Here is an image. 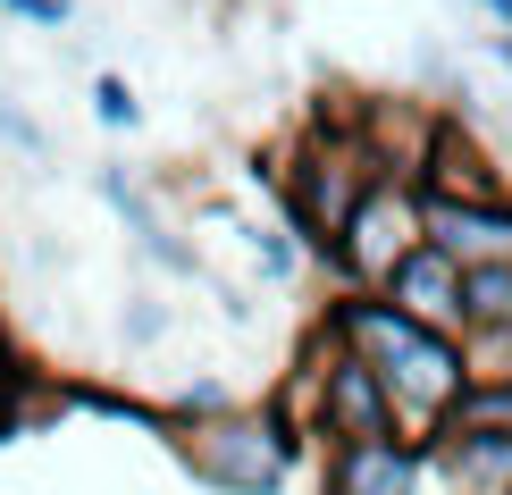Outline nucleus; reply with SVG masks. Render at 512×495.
Masks as SVG:
<instances>
[{
    "label": "nucleus",
    "instance_id": "nucleus-9",
    "mask_svg": "<svg viewBox=\"0 0 512 495\" xmlns=\"http://www.w3.org/2000/svg\"><path fill=\"white\" fill-rule=\"evenodd\" d=\"M93 202L110 210L135 244H143L152 227H168V219H160V193H152V177H143L135 160H93Z\"/></svg>",
    "mask_w": 512,
    "mask_h": 495
},
{
    "label": "nucleus",
    "instance_id": "nucleus-11",
    "mask_svg": "<svg viewBox=\"0 0 512 495\" xmlns=\"http://www.w3.org/2000/svg\"><path fill=\"white\" fill-rule=\"evenodd\" d=\"M236 235L252 244V261H261V277H269V286H294V277H303V269L319 261V252H311V244H303V235H294L286 219H277V227H261V219H236Z\"/></svg>",
    "mask_w": 512,
    "mask_h": 495
},
{
    "label": "nucleus",
    "instance_id": "nucleus-10",
    "mask_svg": "<svg viewBox=\"0 0 512 495\" xmlns=\"http://www.w3.org/2000/svg\"><path fill=\"white\" fill-rule=\"evenodd\" d=\"M236 378H227V370H194V378H185L177 386V395H160L152 403V420L168 428V437H177V428H202V420H219V412H236Z\"/></svg>",
    "mask_w": 512,
    "mask_h": 495
},
{
    "label": "nucleus",
    "instance_id": "nucleus-1",
    "mask_svg": "<svg viewBox=\"0 0 512 495\" xmlns=\"http://www.w3.org/2000/svg\"><path fill=\"white\" fill-rule=\"evenodd\" d=\"M319 319H328V328L345 336L378 378H387V395H395V428H403L412 445H429V437H437V420L454 412V395L471 386L462 336H454V328H429V319H412V311H395L378 286H345Z\"/></svg>",
    "mask_w": 512,
    "mask_h": 495
},
{
    "label": "nucleus",
    "instance_id": "nucleus-14",
    "mask_svg": "<svg viewBox=\"0 0 512 495\" xmlns=\"http://www.w3.org/2000/svg\"><path fill=\"white\" fill-rule=\"evenodd\" d=\"M0 152H9L17 168H51V160H59V135H51V126H42L17 93H0Z\"/></svg>",
    "mask_w": 512,
    "mask_h": 495
},
{
    "label": "nucleus",
    "instance_id": "nucleus-5",
    "mask_svg": "<svg viewBox=\"0 0 512 495\" xmlns=\"http://www.w3.org/2000/svg\"><path fill=\"white\" fill-rule=\"evenodd\" d=\"M420 479H429V445L412 437L319 445V495H420Z\"/></svg>",
    "mask_w": 512,
    "mask_h": 495
},
{
    "label": "nucleus",
    "instance_id": "nucleus-12",
    "mask_svg": "<svg viewBox=\"0 0 512 495\" xmlns=\"http://www.w3.org/2000/svg\"><path fill=\"white\" fill-rule=\"evenodd\" d=\"M462 328H512V261L462 269Z\"/></svg>",
    "mask_w": 512,
    "mask_h": 495
},
{
    "label": "nucleus",
    "instance_id": "nucleus-16",
    "mask_svg": "<svg viewBox=\"0 0 512 495\" xmlns=\"http://www.w3.org/2000/svg\"><path fill=\"white\" fill-rule=\"evenodd\" d=\"M84 101H93V118L110 126V135H143V93H135V84H126L118 68H93Z\"/></svg>",
    "mask_w": 512,
    "mask_h": 495
},
{
    "label": "nucleus",
    "instance_id": "nucleus-18",
    "mask_svg": "<svg viewBox=\"0 0 512 495\" xmlns=\"http://www.w3.org/2000/svg\"><path fill=\"white\" fill-rule=\"evenodd\" d=\"M0 17H17V26H34V34H68L76 0H0Z\"/></svg>",
    "mask_w": 512,
    "mask_h": 495
},
{
    "label": "nucleus",
    "instance_id": "nucleus-13",
    "mask_svg": "<svg viewBox=\"0 0 512 495\" xmlns=\"http://www.w3.org/2000/svg\"><path fill=\"white\" fill-rule=\"evenodd\" d=\"M437 428H479V437H512V378H471L454 395V412Z\"/></svg>",
    "mask_w": 512,
    "mask_h": 495
},
{
    "label": "nucleus",
    "instance_id": "nucleus-2",
    "mask_svg": "<svg viewBox=\"0 0 512 495\" xmlns=\"http://www.w3.org/2000/svg\"><path fill=\"white\" fill-rule=\"evenodd\" d=\"M378 168H387V160H378V152H370V135H361V110L311 118L303 135H294V152L269 168V185H277V219H286V227L319 252V261H328L336 227L353 219V202L370 193Z\"/></svg>",
    "mask_w": 512,
    "mask_h": 495
},
{
    "label": "nucleus",
    "instance_id": "nucleus-19",
    "mask_svg": "<svg viewBox=\"0 0 512 495\" xmlns=\"http://www.w3.org/2000/svg\"><path fill=\"white\" fill-rule=\"evenodd\" d=\"M471 9H479V17H487L496 34H512V0H471Z\"/></svg>",
    "mask_w": 512,
    "mask_h": 495
},
{
    "label": "nucleus",
    "instance_id": "nucleus-20",
    "mask_svg": "<svg viewBox=\"0 0 512 495\" xmlns=\"http://www.w3.org/2000/svg\"><path fill=\"white\" fill-rule=\"evenodd\" d=\"M504 495H512V487H504Z\"/></svg>",
    "mask_w": 512,
    "mask_h": 495
},
{
    "label": "nucleus",
    "instance_id": "nucleus-7",
    "mask_svg": "<svg viewBox=\"0 0 512 495\" xmlns=\"http://www.w3.org/2000/svg\"><path fill=\"white\" fill-rule=\"evenodd\" d=\"M420 235H429L437 252H454L462 269H479V261H512V193H496V202L420 193Z\"/></svg>",
    "mask_w": 512,
    "mask_h": 495
},
{
    "label": "nucleus",
    "instance_id": "nucleus-4",
    "mask_svg": "<svg viewBox=\"0 0 512 495\" xmlns=\"http://www.w3.org/2000/svg\"><path fill=\"white\" fill-rule=\"evenodd\" d=\"M412 244H429V235H420V177H403V168H378L370 193L353 202V219L336 227L328 269L345 277V286H387L395 261H403Z\"/></svg>",
    "mask_w": 512,
    "mask_h": 495
},
{
    "label": "nucleus",
    "instance_id": "nucleus-17",
    "mask_svg": "<svg viewBox=\"0 0 512 495\" xmlns=\"http://www.w3.org/2000/svg\"><path fill=\"white\" fill-rule=\"evenodd\" d=\"M462 361L471 378H512V328H462Z\"/></svg>",
    "mask_w": 512,
    "mask_h": 495
},
{
    "label": "nucleus",
    "instance_id": "nucleus-6",
    "mask_svg": "<svg viewBox=\"0 0 512 495\" xmlns=\"http://www.w3.org/2000/svg\"><path fill=\"white\" fill-rule=\"evenodd\" d=\"M412 177H420V193H454V202H496V193H512V177L496 168V152L471 135L462 110L437 118V135H429V152H420Z\"/></svg>",
    "mask_w": 512,
    "mask_h": 495
},
{
    "label": "nucleus",
    "instance_id": "nucleus-8",
    "mask_svg": "<svg viewBox=\"0 0 512 495\" xmlns=\"http://www.w3.org/2000/svg\"><path fill=\"white\" fill-rule=\"evenodd\" d=\"M378 294H387L395 311H412V319H429V328H454V336H462V261H454V252L412 244Z\"/></svg>",
    "mask_w": 512,
    "mask_h": 495
},
{
    "label": "nucleus",
    "instance_id": "nucleus-15",
    "mask_svg": "<svg viewBox=\"0 0 512 495\" xmlns=\"http://www.w3.org/2000/svg\"><path fill=\"white\" fill-rule=\"evenodd\" d=\"M168 336H177V311H168L152 286H135L118 303V344H126V353H152V344H168Z\"/></svg>",
    "mask_w": 512,
    "mask_h": 495
},
{
    "label": "nucleus",
    "instance_id": "nucleus-3",
    "mask_svg": "<svg viewBox=\"0 0 512 495\" xmlns=\"http://www.w3.org/2000/svg\"><path fill=\"white\" fill-rule=\"evenodd\" d=\"M303 454H311V437L277 403H236V412H219L202 428H177V462L210 495H286Z\"/></svg>",
    "mask_w": 512,
    "mask_h": 495
}]
</instances>
